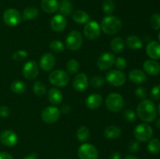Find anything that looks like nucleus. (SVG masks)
Instances as JSON below:
<instances>
[{"mask_svg": "<svg viewBox=\"0 0 160 159\" xmlns=\"http://www.w3.org/2000/svg\"><path fill=\"white\" fill-rule=\"evenodd\" d=\"M137 115L145 123H152L157 116V110L154 103L150 100H143L137 107Z\"/></svg>", "mask_w": 160, "mask_h": 159, "instance_id": "f257e3e1", "label": "nucleus"}, {"mask_svg": "<svg viewBox=\"0 0 160 159\" xmlns=\"http://www.w3.org/2000/svg\"><path fill=\"white\" fill-rule=\"evenodd\" d=\"M80 68V64L76 59H72L68 61L67 64V70L70 74L73 75L78 73V70Z\"/></svg>", "mask_w": 160, "mask_h": 159, "instance_id": "473e14b6", "label": "nucleus"}, {"mask_svg": "<svg viewBox=\"0 0 160 159\" xmlns=\"http://www.w3.org/2000/svg\"><path fill=\"white\" fill-rule=\"evenodd\" d=\"M106 80L113 87H120L126 82V76L120 70H112L106 73Z\"/></svg>", "mask_w": 160, "mask_h": 159, "instance_id": "0eeeda50", "label": "nucleus"}, {"mask_svg": "<svg viewBox=\"0 0 160 159\" xmlns=\"http://www.w3.org/2000/svg\"><path fill=\"white\" fill-rule=\"evenodd\" d=\"M143 68L146 73L151 76H157L160 73V65L153 59L145 61L143 64Z\"/></svg>", "mask_w": 160, "mask_h": 159, "instance_id": "6ab92c4d", "label": "nucleus"}, {"mask_svg": "<svg viewBox=\"0 0 160 159\" xmlns=\"http://www.w3.org/2000/svg\"><path fill=\"white\" fill-rule=\"evenodd\" d=\"M116 67L117 68V70H124L127 67V65H128V62H127V60L123 57H117L116 58L115 63Z\"/></svg>", "mask_w": 160, "mask_h": 159, "instance_id": "a19ab883", "label": "nucleus"}, {"mask_svg": "<svg viewBox=\"0 0 160 159\" xmlns=\"http://www.w3.org/2000/svg\"><path fill=\"white\" fill-rule=\"evenodd\" d=\"M59 159H61V158H59Z\"/></svg>", "mask_w": 160, "mask_h": 159, "instance_id": "6e6d98bb", "label": "nucleus"}, {"mask_svg": "<svg viewBox=\"0 0 160 159\" xmlns=\"http://www.w3.org/2000/svg\"><path fill=\"white\" fill-rule=\"evenodd\" d=\"M146 53L153 60L160 59V43L156 41L149 42L146 46Z\"/></svg>", "mask_w": 160, "mask_h": 159, "instance_id": "a211bd4d", "label": "nucleus"}, {"mask_svg": "<svg viewBox=\"0 0 160 159\" xmlns=\"http://www.w3.org/2000/svg\"><path fill=\"white\" fill-rule=\"evenodd\" d=\"M0 159H13V157L9 153L0 152Z\"/></svg>", "mask_w": 160, "mask_h": 159, "instance_id": "49530a36", "label": "nucleus"}, {"mask_svg": "<svg viewBox=\"0 0 160 159\" xmlns=\"http://www.w3.org/2000/svg\"><path fill=\"white\" fill-rule=\"evenodd\" d=\"M59 10L64 17L70 16L73 12V4L70 0H61L59 2Z\"/></svg>", "mask_w": 160, "mask_h": 159, "instance_id": "bb28decb", "label": "nucleus"}, {"mask_svg": "<svg viewBox=\"0 0 160 159\" xmlns=\"http://www.w3.org/2000/svg\"><path fill=\"white\" fill-rule=\"evenodd\" d=\"M156 126H157L159 129H160V118H158L157 122H156Z\"/></svg>", "mask_w": 160, "mask_h": 159, "instance_id": "603ef678", "label": "nucleus"}, {"mask_svg": "<svg viewBox=\"0 0 160 159\" xmlns=\"http://www.w3.org/2000/svg\"><path fill=\"white\" fill-rule=\"evenodd\" d=\"M152 128L147 123H141L138 125L134 131V137L141 142H146L149 140L152 137Z\"/></svg>", "mask_w": 160, "mask_h": 159, "instance_id": "39448f33", "label": "nucleus"}, {"mask_svg": "<svg viewBox=\"0 0 160 159\" xmlns=\"http://www.w3.org/2000/svg\"><path fill=\"white\" fill-rule=\"evenodd\" d=\"M135 95L140 100H145L147 98V90L146 89L142 87H138L135 90Z\"/></svg>", "mask_w": 160, "mask_h": 159, "instance_id": "37998d69", "label": "nucleus"}, {"mask_svg": "<svg viewBox=\"0 0 160 159\" xmlns=\"http://www.w3.org/2000/svg\"><path fill=\"white\" fill-rule=\"evenodd\" d=\"M159 41H160V32H159Z\"/></svg>", "mask_w": 160, "mask_h": 159, "instance_id": "5fc2aeb1", "label": "nucleus"}, {"mask_svg": "<svg viewBox=\"0 0 160 159\" xmlns=\"http://www.w3.org/2000/svg\"><path fill=\"white\" fill-rule=\"evenodd\" d=\"M48 80L52 85L58 87H63L67 86L70 81V76L64 70H56L50 73Z\"/></svg>", "mask_w": 160, "mask_h": 159, "instance_id": "20e7f679", "label": "nucleus"}, {"mask_svg": "<svg viewBox=\"0 0 160 159\" xmlns=\"http://www.w3.org/2000/svg\"><path fill=\"white\" fill-rule=\"evenodd\" d=\"M158 111H159V113L160 115V104H159V107H158Z\"/></svg>", "mask_w": 160, "mask_h": 159, "instance_id": "864d4df0", "label": "nucleus"}, {"mask_svg": "<svg viewBox=\"0 0 160 159\" xmlns=\"http://www.w3.org/2000/svg\"><path fill=\"white\" fill-rule=\"evenodd\" d=\"M3 21L7 26H16L21 21V15L18 10L13 8L6 9L3 13Z\"/></svg>", "mask_w": 160, "mask_h": 159, "instance_id": "1a4fd4ad", "label": "nucleus"}, {"mask_svg": "<svg viewBox=\"0 0 160 159\" xmlns=\"http://www.w3.org/2000/svg\"><path fill=\"white\" fill-rule=\"evenodd\" d=\"M33 91L36 96L42 97L46 93V87L43 83L40 82V81H36L33 85Z\"/></svg>", "mask_w": 160, "mask_h": 159, "instance_id": "2f4dec72", "label": "nucleus"}, {"mask_svg": "<svg viewBox=\"0 0 160 159\" xmlns=\"http://www.w3.org/2000/svg\"><path fill=\"white\" fill-rule=\"evenodd\" d=\"M39 65L41 69L45 72H48L53 69L56 65V58L52 53H45L41 57L39 61Z\"/></svg>", "mask_w": 160, "mask_h": 159, "instance_id": "dca6fc26", "label": "nucleus"}, {"mask_svg": "<svg viewBox=\"0 0 160 159\" xmlns=\"http://www.w3.org/2000/svg\"><path fill=\"white\" fill-rule=\"evenodd\" d=\"M106 105L112 112H119L123 109L124 101L121 94L117 93L109 94L106 99Z\"/></svg>", "mask_w": 160, "mask_h": 159, "instance_id": "7ed1b4c3", "label": "nucleus"}, {"mask_svg": "<svg viewBox=\"0 0 160 159\" xmlns=\"http://www.w3.org/2000/svg\"><path fill=\"white\" fill-rule=\"evenodd\" d=\"M121 134V129L119 126L110 125L106 127L104 130V136L108 139L118 138Z\"/></svg>", "mask_w": 160, "mask_h": 159, "instance_id": "393cba45", "label": "nucleus"}, {"mask_svg": "<svg viewBox=\"0 0 160 159\" xmlns=\"http://www.w3.org/2000/svg\"><path fill=\"white\" fill-rule=\"evenodd\" d=\"M72 19L75 23H78V24H84L89 21L90 17L84 10H77L73 12Z\"/></svg>", "mask_w": 160, "mask_h": 159, "instance_id": "a878e982", "label": "nucleus"}, {"mask_svg": "<svg viewBox=\"0 0 160 159\" xmlns=\"http://www.w3.org/2000/svg\"><path fill=\"white\" fill-rule=\"evenodd\" d=\"M23 159H37V157H36L35 154H31V155L27 156V157H25L24 158H23Z\"/></svg>", "mask_w": 160, "mask_h": 159, "instance_id": "8fccbe9b", "label": "nucleus"}, {"mask_svg": "<svg viewBox=\"0 0 160 159\" xmlns=\"http://www.w3.org/2000/svg\"><path fill=\"white\" fill-rule=\"evenodd\" d=\"M123 116L124 119L128 123H133L136 120V114L132 109H126L123 112Z\"/></svg>", "mask_w": 160, "mask_h": 159, "instance_id": "ea45409f", "label": "nucleus"}, {"mask_svg": "<svg viewBox=\"0 0 160 159\" xmlns=\"http://www.w3.org/2000/svg\"><path fill=\"white\" fill-rule=\"evenodd\" d=\"M126 45L130 49L138 50L143 47V41L138 36L130 35L126 40Z\"/></svg>", "mask_w": 160, "mask_h": 159, "instance_id": "b1692460", "label": "nucleus"}, {"mask_svg": "<svg viewBox=\"0 0 160 159\" xmlns=\"http://www.w3.org/2000/svg\"><path fill=\"white\" fill-rule=\"evenodd\" d=\"M39 15V11L37 8L30 6L23 11V19L26 20H34Z\"/></svg>", "mask_w": 160, "mask_h": 159, "instance_id": "c756f323", "label": "nucleus"}, {"mask_svg": "<svg viewBox=\"0 0 160 159\" xmlns=\"http://www.w3.org/2000/svg\"><path fill=\"white\" fill-rule=\"evenodd\" d=\"M60 111L55 106L46 107L42 112V118L45 123L52 124L58 121L60 117Z\"/></svg>", "mask_w": 160, "mask_h": 159, "instance_id": "9d476101", "label": "nucleus"}, {"mask_svg": "<svg viewBox=\"0 0 160 159\" xmlns=\"http://www.w3.org/2000/svg\"><path fill=\"white\" fill-rule=\"evenodd\" d=\"M102 103V98L98 94H92L89 95L85 100V104L88 108L96 109Z\"/></svg>", "mask_w": 160, "mask_h": 159, "instance_id": "4be33fe9", "label": "nucleus"}, {"mask_svg": "<svg viewBox=\"0 0 160 159\" xmlns=\"http://www.w3.org/2000/svg\"><path fill=\"white\" fill-rule=\"evenodd\" d=\"M23 76L28 80L36 79L39 74V69L38 64L34 60H30L23 65L22 70Z\"/></svg>", "mask_w": 160, "mask_h": 159, "instance_id": "9b49d317", "label": "nucleus"}, {"mask_svg": "<svg viewBox=\"0 0 160 159\" xmlns=\"http://www.w3.org/2000/svg\"><path fill=\"white\" fill-rule=\"evenodd\" d=\"M28 54L26 51H24V50H19V51L13 53L12 58L16 62H21V61L24 60L28 57Z\"/></svg>", "mask_w": 160, "mask_h": 159, "instance_id": "58836bf2", "label": "nucleus"}, {"mask_svg": "<svg viewBox=\"0 0 160 159\" xmlns=\"http://www.w3.org/2000/svg\"><path fill=\"white\" fill-rule=\"evenodd\" d=\"M150 24L152 28L155 31L160 29V14L155 13L150 18Z\"/></svg>", "mask_w": 160, "mask_h": 159, "instance_id": "4c0bfd02", "label": "nucleus"}, {"mask_svg": "<svg viewBox=\"0 0 160 159\" xmlns=\"http://www.w3.org/2000/svg\"><path fill=\"white\" fill-rule=\"evenodd\" d=\"M111 49L115 53H120L124 49V41L120 37H116L111 41Z\"/></svg>", "mask_w": 160, "mask_h": 159, "instance_id": "cd10ccee", "label": "nucleus"}, {"mask_svg": "<svg viewBox=\"0 0 160 159\" xmlns=\"http://www.w3.org/2000/svg\"><path fill=\"white\" fill-rule=\"evenodd\" d=\"M128 77L131 82L137 84H142L147 80V76L145 72L138 69H134L131 70L128 75Z\"/></svg>", "mask_w": 160, "mask_h": 159, "instance_id": "aec40b11", "label": "nucleus"}, {"mask_svg": "<svg viewBox=\"0 0 160 159\" xmlns=\"http://www.w3.org/2000/svg\"><path fill=\"white\" fill-rule=\"evenodd\" d=\"M89 137H90V131H89L88 128L86 126H81L78 129V132H77V138L79 141H87Z\"/></svg>", "mask_w": 160, "mask_h": 159, "instance_id": "7c9ffc66", "label": "nucleus"}, {"mask_svg": "<svg viewBox=\"0 0 160 159\" xmlns=\"http://www.w3.org/2000/svg\"><path fill=\"white\" fill-rule=\"evenodd\" d=\"M10 114V109L7 106H0V116L7 118Z\"/></svg>", "mask_w": 160, "mask_h": 159, "instance_id": "a18cd8bd", "label": "nucleus"}, {"mask_svg": "<svg viewBox=\"0 0 160 159\" xmlns=\"http://www.w3.org/2000/svg\"><path fill=\"white\" fill-rule=\"evenodd\" d=\"M148 150L152 154H158L160 151V140L156 138L150 140L148 144Z\"/></svg>", "mask_w": 160, "mask_h": 159, "instance_id": "72a5a7b5", "label": "nucleus"}, {"mask_svg": "<svg viewBox=\"0 0 160 159\" xmlns=\"http://www.w3.org/2000/svg\"><path fill=\"white\" fill-rule=\"evenodd\" d=\"M110 159H121V154L119 152H114L110 155Z\"/></svg>", "mask_w": 160, "mask_h": 159, "instance_id": "de8ad7c7", "label": "nucleus"}, {"mask_svg": "<svg viewBox=\"0 0 160 159\" xmlns=\"http://www.w3.org/2000/svg\"><path fill=\"white\" fill-rule=\"evenodd\" d=\"M88 78L84 73H78L73 80V87L77 91H84L88 87Z\"/></svg>", "mask_w": 160, "mask_h": 159, "instance_id": "2eb2a0df", "label": "nucleus"}, {"mask_svg": "<svg viewBox=\"0 0 160 159\" xmlns=\"http://www.w3.org/2000/svg\"><path fill=\"white\" fill-rule=\"evenodd\" d=\"M139 148H140V144L137 140H132L130 142L129 145H128V150L132 153L137 152Z\"/></svg>", "mask_w": 160, "mask_h": 159, "instance_id": "c03bdc74", "label": "nucleus"}, {"mask_svg": "<svg viewBox=\"0 0 160 159\" xmlns=\"http://www.w3.org/2000/svg\"><path fill=\"white\" fill-rule=\"evenodd\" d=\"M100 27L106 34L112 35L120 31L122 27V21L116 16L108 15L102 20Z\"/></svg>", "mask_w": 160, "mask_h": 159, "instance_id": "f03ea898", "label": "nucleus"}, {"mask_svg": "<svg viewBox=\"0 0 160 159\" xmlns=\"http://www.w3.org/2000/svg\"><path fill=\"white\" fill-rule=\"evenodd\" d=\"M0 141L6 147H13L18 142V136L13 131L6 129L0 133Z\"/></svg>", "mask_w": 160, "mask_h": 159, "instance_id": "4468645a", "label": "nucleus"}, {"mask_svg": "<svg viewBox=\"0 0 160 159\" xmlns=\"http://www.w3.org/2000/svg\"><path fill=\"white\" fill-rule=\"evenodd\" d=\"M90 84L94 88H99L103 86L105 79L102 76H95L90 80Z\"/></svg>", "mask_w": 160, "mask_h": 159, "instance_id": "e433bc0d", "label": "nucleus"}, {"mask_svg": "<svg viewBox=\"0 0 160 159\" xmlns=\"http://www.w3.org/2000/svg\"><path fill=\"white\" fill-rule=\"evenodd\" d=\"M101 34V27L96 21H88L84 27V34L88 40L98 38Z\"/></svg>", "mask_w": 160, "mask_h": 159, "instance_id": "f8f14e48", "label": "nucleus"}, {"mask_svg": "<svg viewBox=\"0 0 160 159\" xmlns=\"http://www.w3.org/2000/svg\"><path fill=\"white\" fill-rule=\"evenodd\" d=\"M62 99H63V95L59 90L53 87L48 90V100L52 104L59 105L62 103Z\"/></svg>", "mask_w": 160, "mask_h": 159, "instance_id": "412c9836", "label": "nucleus"}, {"mask_svg": "<svg viewBox=\"0 0 160 159\" xmlns=\"http://www.w3.org/2000/svg\"><path fill=\"white\" fill-rule=\"evenodd\" d=\"M115 3L112 0H105L102 5V10L107 15H111L115 10Z\"/></svg>", "mask_w": 160, "mask_h": 159, "instance_id": "c9c22d12", "label": "nucleus"}, {"mask_svg": "<svg viewBox=\"0 0 160 159\" xmlns=\"http://www.w3.org/2000/svg\"><path fill=\"white\" fill-rule=\"evenodd\" d=\"M83 38L81 33L78 31H72L66 37V46L71 51H77L82 45Z\"/></svg>", "mask_w": 160, "mask_h": 159, "instance_id": "423d86ee", "label": "nucleus"}, {"mask_svg": "<svg viewBox=\"0 0 160 159\" xmlns=\"http://www.w3.org/2000/svg\"><path fill=\"white\" fill-rule=\"evenodd\" d=\"M10 88L13 93L20 94H23L26 92L28 87H27V84L23 81L17 80H14L11 84Z\"/></svg>", "mask_w": 160, "mask_h": 159, "instance_id": "c85d7f7f", "label": "nucleus"}, {"mask_svg": "<svg viewBox=\"0 0 160 159\" xmlns=\"http://www.w3.org/2000/svg\"><path fill=\"white\" fill-rule=\"evenodd\" d=\"M67 19L62 14L55 15L52 18L51 23H50L52 29L54 31H56V32H61V31H63L66 28V26H67Z\"/></svg>", "mask_w": 160, "mask_h": 159, "instance_id": "f3484780", "label": "nucleus"}, {"mask_svg": "<svg viewBox=\"0 0 160 159\" xmlns=\"http://www.w3.org/2000/svg\"><path fill=\"white\" fill-rule=\"evenodd\" d=\"M124 159H139L138 157H137L136 156H133V155H128L125 157Z\"/></svg>", "mask_w": 160, "mask_h": 159, "instance_id": "3c124183", "label": "nucleus"}, {"mask_svg": "<svg viewBox=\"0 0 160 159\" xmlns=\"http://www.w3.org/2000/svg\"><path fill=\"white\" fill-rule=\"evenodd\" d=\"M41 6L47 13H54L59 9V2L58 0H42Z\"/></svg>", "mask_w": 160, "mask_h": 159, "instance_id": "5701e85b", "label": "nucleus"}, {"mask_svg": "<svg viewBox=\"0 0 160 159\" xmlns=\"http://www.w3.org/2000/svg\"><path fill=\"white\" fill-rule=\"evenodd\" d=\"M150 98L154 101L160 99V85H156L153 87L150 92Z\"/></svg>", "mask_w": 160, "mask_h": 159, "instance_id": "79ce46f5", "label": "nucleus"}, {"mask_svg": "<svg viewBox=\"0 0 160 159\" xmlns=\"http://www.w3.org/2000/svg\"><path fill=\"white\" fill-rule=\"evenodd\" d=\"M78 155L80 159H98V152L95 146L90 143H84L79 147Z\"/></svg>", "mask_w": 160, "mask_h": 159, "instance_id": "6e6552de", "label": "nucleus"}, {"mask_svg": "<svg viewBox=\"0 0 160 159\" xmlns=\"http://www.w3.org/2000/svg\"><path fill=\"white\" fill-rule=\"evenodd\" d=\"M70 111V106H68L67 104H65V105L62 106L61 108V112H63V113H69Z\"/></svg>", "mask_w": 160, "mask_h": 159, "instance_id": "09e8293b", "label": "nucleus"}, {"mask_svg": "<svg viewBox=\"0 0 160 159\" xmlns=\"http://www.w3.org/2000/svg\"><path fill=\"white\" fill-rule=\"evenodd\" d=\"M116 57L112 53L105 52L99 56L97 61V66L101 70H107L115 63Z\"/></svg>", "mask_w": 160, "mask_h": 159, "instance_id": "ddd939ff", "label": "nucleus"}, {"mask_svg": "<svg viewBox=\"0 0 160 159\" xmlns=\"http://www.w3.org/2000/svg\"><path fill=\"white\" fill-rule=\"evenodd\" d=\"M50 49L56 53H60L65 50V46L59 40H53L49 44Z\"/></svg>", "mask_w": 160, "mask_h": 159, "instance_id": "f704fd0d", "label": "nucleus"}]
</instances>
